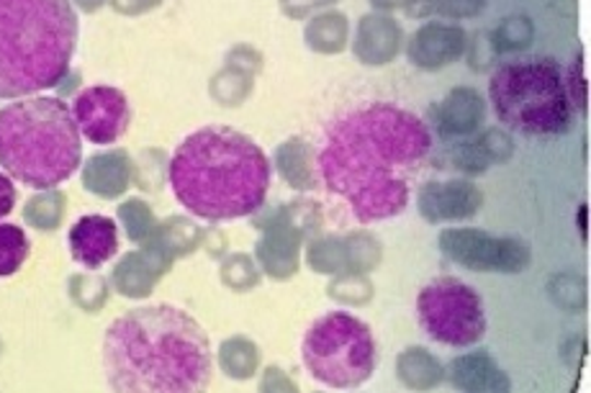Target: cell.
<instances>
[{"label": "cell", "mask_w": 591, "mask_h": 393, "mask_svg": "<svg viewBox=\"0 0 591 393\" xmlns=\"http://www.w3.org/2000/svg\"><path fill=\"white\" fill-rule=\"evenodd\" d=\"M78 44L72 0H0V98H26L70 75Z\"/></svg>", "instance_id": "4"}, {"label": "cell", "mask_w": 591, "mask_h": 393, "mask_svg": "<svg viewBox=\"0 0 591 393\" xmlns=\"http://www.w3.org/2000/svg\"><path fill=\"white\" fill-rule=\"evenodd\" d=\"M167 178L188 214L206 222H232L262 209L270 188V163L243 131L206 127L180 142Z\"/></svg>", "instance_id": "3"}, {"label": "cell", "mask_w": 591, "mask_h": 393, "mask_svg": "<svg viewBox=\"0 0 591 393\" xmlns=\"http://www.w3.org/2000/svg\"><path fill=\"white\" fill-rule=\"evenodd\" d=\"M440 250L448 260L476 273H522L530 265V247L515 237H492L481 229H442Z\"/></svg>", "instance_id": "9"}, {"label": "cell", "mask_w": 591, "mask_h": 393, "mask_svg": "<svg viewBox=\"0 0 591 393\" xmlns=\"http://www.w3.org/2000/svg\"><path fill=\"white\" fill-rule=\"evenodd\" d=\"M80 134L93 144H114L129 127V98L111 85H93L72 100Z\"/></svg>", "instance_id": "10"}, {"label": "cell", "mask_w": 591, "mask_h": 393, "mask_svg": "<svg viewBox=\"0 0 591 393\" xmlns=\"http://www.w3.org/2000/svg\"><path fill=\"white\" fill-rule=\"evenodd\" d=\"M484 206V195L471 180H433L417 193V209L425 222L445 224L476 216Z\"/></svg>", "instance_id": "11"}, {"label": "cell", "mask_w": 591, "mask_h": 393, "mask_svg": "<svg viewBox=\"0 0 591 393\" xmlns=\"http://www.w3.org/2000/svg\"><path fill=\"white\" fill-rule=\"evenodd\" d=\"M397 373L406 389H417V391L435 389V385H440L445 378L440 360H437L435 355L425 347L404 349L397 360Z\"/></svg>", "instance_id": "21"}, {"label": "cell", "mask_w": 591, "mask_h": 393, "mask_svg": "<svg viewBox=\"0 0 591 393\" xmlns=\"http://www.w3.org/2000/svg\"><path fill=\"white\" fill-rule=\"evenodd\" d=\"M433 152L427 123L406 108L370 104L342 116L327 131L317 167L327 191L347 203L360 224L399 216L412 180Z\"/></svg>", "instance_id": "1"}, {"label": "cell", "mask_w": 591, "mask_h": 393, "mask_svg": "<svg viewBox=\"0 0 591 393\" xmlns=\"http://www.w3.org/2000/svg\"><path fill=\"white\" fill-rule=\"evenodd\" d=\"M304 39L314 52H322V55L345 52L350 44L347 16L340 11L319 13V16H314L309 24H306Z\"/></svg>", "instance_id": "20"}, {"label": "cell", "mask_w": 591, "mask_h": 393, "mask_svg": "<svg viewBox=\"0 0 591 393\" xmlns=\"http://www.w3.org/2000/svg\"><path fill=\"white\" fill-rule=\"evenodd\" d=\"M515 155L512 136L505 129H486L476 140L452 144L450 163L469 175H481L496 163H507Z\"/></svg>", "instance_id": "16"}, {"label": "cell", "mask_w": 591, "mask_h": 393, "mask_svg": "<svg viewBox=\"0 0 591 393\" xmlns=\"http://www.w3.org/2000/svg\"><path fill=\"white\" fill-rule=\"evenodd\" d=\"M275 167L283 175V180L296 188V191H311L317 188V175L311 165V150L304 140H288L275 150Z\"/></svg>", "instance_id": "22"}, {"label": "cell", "mask_w": 591, "mask_h": 393, "mask_svg": "<svg viewBox=\"0 0 591 393\" xmlns=\"http://www.w3.org/2000/svg\"><path fill=\"white\" fill-rule=\"evenodd\" d=\"M564 83H566L568 104H571V108H576V111L587 114V78H583V57L581 55L571 62L568 80H564Z\"/></svg>", "instance_id": "33"}, {"label": "cell", "mask_w": 591, "mask_h": 393, "mask_svg": "<svg viewBox=\"0 0 591 393\" xmlns=\"http://www.w3.org/2000/svg\"><path fill=\"white\" fill-rule=\"evenodd\" d=\"M347 252H350L347 273H368L381 262V245H378V239L363 235V231H355V235L347 237Z\"/></svg>", "instance_id": "30"}, {"label": "cell", "mask_w": 591, "mask_h": 393, "mask_svg": "<svg viewBox=\"0 0 591 393\" xmlns=\"http://www.w3.org/2000/svg\"><path fill=\"white\" fill-rule=\"evenodd\" d=\"M98 3H101V0H80V5H85L87 11H91V9H96Z\"/></svg>", "instance_id": "39"}, {"label": "cell", "mask_w": 591, "mask_h": 393, "mask_svg": "<svg viewBox=\"0 0 591 393\" xmlns=\"http://www.w3.org/2000/svg\"><path fill=\"white\" fill-rule=\"evenodd\" d=\"M119 250V227L114 218L91 214L78 218L70 229V252L85 267H101Z\"/></svg>", "instance_id": "14"}, {"label": "cell", "mask_w": 591, "mask_h": 393, "mask_svg": "<svg viewBox=\"0 0 591 393\" xmlns=\"http://www.w3.org/2000/svg\"><path fill=\"white\" fill-rule=\"evenodd\" d=\"M16 206V186L9 175L0 172V218H5Z\"/></svg>", "instance_id": "35"}, {"label": "cell", "mask_w": 591, "mask_h": 393, "mask_svg": "<svg viewBox=\"0 0 591 393\" xmlns=\"http://www.w3.org/2000/svg\"><path fill=\"white\" fill-rule=\"evenodd\" d=\"M488 98L499 121L520 134L553 136L571 127L564 72L553 60L501 64L488 83Z\"/></svg>", "instance_id": "6"}, {"label": "cell", "mask_w": 591, "mask_h": 393, "mask_svg": "<svg viewBox=\"0 0 591 393\" xmlns=\"http://www.w3.org/2000/svg\"><path fill=\"white\" fill-rule=\"evenodd\" d=\"M469 47V34L458 24H425L406 44V57L419 70H442L458 62Z\"/></svg>", "instance_id": "12"}, {"label": "cell", "mask_w": 591, "mask_h": 393, "mask_svg": "<svg viewBox=\"0 0 591 393\" xmlns=\"http://www.w3.org/2000/svg\"><path fill=\"white\" fill-rule=\"evenodd\" d=\"M551 298L558 306H564L566 311H576L581 314L583 306H587V283L581 275L564 273L558 278L551 281Z\"/></svg>", "instance_id": "29"}, {"label": "cell", "mask_w": 591, "mask_h": 393, "mask_svg": "<svg viewBox=\"0 0 591 393\" xmlns=\"http://www.w3.org/2000/svg\"><path fill=\"white\" fill-rule=\"evenodd\" d=\"M104 370L119 393H196L209 389L214 360L206 332L175 306H140L104 337Z\"/></svg>", "instance_id": "2"}, {"label": "cell", "mask_w": 591, "mask_h": 393, "mask_svg": "<svg viewBox=\"0 0 591 393\" xmlns=\"http://www.w3.org/2000/svg\"><path fill=\"white\" fill-rule=\"evenodd\" d=\"M302 358L314 381L330 389H355L376 373L378 345L366 322L347 311H332L304 334Z\"/></svg>", "instance_id": "7"}, {"label": "cell", "mask_w": 591, "mask_h": 393, "mask_svg": "<svg viewBox=\"0 0 591 393\" xmlns=\"http://www.w3.org/2000/svg\"><path fill=\"white\" fill-rule=\"evenodd\" d=\"M131 180V159L121 150L101 152L91 157L83 167V183L91 193L116 199L129 188Z\"/></svg>", "instance_id": "18"}, {"label": "cell", "mask_w": 591, "mask_h": 393, "mask_svg": "<svg viewBox=\"0 0 591 393\" xmlns=\"http://www.w3.org/2000/svg\"><path fill=\"white\" fill-rule=\"evenodd\" d=\"M24 214L26 222L34 224V227L55 229L64 214V195L52 191V188H47V191L34 195V199L26 203Z\"/></svg>", "instance_id": "27"}, {"label": "cell", "mask_w": 591, "mask_h": 393, "mask_svg": "<svg viewBox=\"0 0 591 393\" xmlns=\"http://www.w3.org/2000/svg\"><path fill=\"white\" fill-rule=\"evenodd\" d=\"M330 290V296L334 298V301H342V303H368L370 298H374V286L363 278V273H340L334 275L332 286L327 288Z\"/></svg>", "instance_id": "31"}, {"label": "cell", "mask_w": 591, "mask_h": 393, "mask_svg": "<svg viewBox=\"0 0 591 393\" xmlns=\"http://www.w3.org/2000/svg\"><path fill=\"white\" fill-rule=\"evenodd\" d=\"M298 250H302V231L288 227V224H279L262 239L258 254L270 275L288 278L298 267Z\"/></svg>", "instance_id": "19"}, {"label": "cell", "mask_w": 591, "mask_h": 393, "mask_svg": "<svg viewBox=\"0 0 591 393\" xmlns=\"http://www.w3.org/2000/svg\"><path fill=\"white\" fill-rule=\"evenodd\" d=\"M429 119L445 140L471 136L481 131L486 121V100L473 87H452L440 104L429 111Z\"/></svg>", "instance_id": "13"}, {"label": "cell", "mask_w": 591, "mask_h": 393, "mask_svg": "<svg viewBox=\"0 0 591 393\" xmlns=\"http://www.w3.org/2000/svg\"><path fill=\"white\" fill-rule=\"evenodd\" d=\"M581 235L587 237V209H581Z\"/></svg>", "instance_id": "40"}, {"label": "cell", "mask_w": 591, "mask_h": 393, "mask_svg": "<svg viewBox=\"0 0 591 393\" xmlns=\"http://www.w3.org/2000/svg\"><path fill=\"white\" fill-rule=\"evenodd\" d=\"M401 9H404L409 19H427L435 13L437 0H404V3H401Z\"/></svg>", "instance_id": "36"}, {"label": "cell", "mask_w": 591, "mask_h": 393, "mask_svg": "<svg viewBox=\"0 0 591 393\" xmlns=\"http://www.w3.org/2000/svg\"><path fill=\"white\" fill-rule=\"evenodd\" d=\"M159 267H152V260H144L140 254H129L127 260L119 262L114 281L121 294L127 296H144L150 294L152 283L157 281Z\"/></svg>", "instance_id": "23"}, {"label": "cell", "mask_w": 591, "mask_h": 393, "mask_svg": "<svg viewBox=\"0 0 591 393\" xmlns=\"http://www.w3.org/2000/svg\"><path fill=\"white\" fill-rule=\"evenodd\" d=\"M486 9V0H437L435 13L445 19H473Z\"/></svg>", "instance_id": "34"}, {"label": "cell", "mask_w": 591, "mask_h": 393, "mask_svg": "<svg viewBox=\"0 0 591 393\" xmlns=\"http://www.w3.org/2000/svg\"><path fill=\"white\" fill-rule=\"evenodd\" d=\"M535 39V26L528 16H509L492 34V49L496 55H512L528 49Z\"/></svg>", "instance_id": "26"}, {"label": "cell", "mask_w": 591, "mask_h": 393, "mask_svg": "<svg viewBox=\"0 0 591 393\" xmlns=\"http://www.w3.org/2000/svg\"><path fill=\"white\" fill-rule=\"evenodd\" d=\"M450 383L469 393H507L512 389L505 370L484 353L461 355L450 362Z\"/></svg>", "instance_id": "17"}, {"label": "cell", "mask_w": 591, "mask_h": 393, "mask_svg": "<svg viewBox=\"0 0 591 393\" xmlns=\"http://www.w3.org/2000/svg\"><path fill=\"white\" fill-rule=\"evenodd\" d=\"M401 3H404V0H370V5H374L378 13L397 11V9H401Z\"/></svg>", "instance_id": "38"}, {"label": "cell", "mask_w": 591, "mask_h": 393, "mask_svg": "<svg viewBox=\"0 0 591 393\" xmlns=\"http://www.w3.org/2000/svg\"><path fill=\"white\" fill-rule=\"evenodd\" d=\"M309 265L317 273H324V275L347 273L350 271L347 237L317 239V242L309 247Z\"/></svg>", "instance_id": "24"}, {"label": "cell", "mask_w": 591, "mask_h": 393, "mask_svg": "<svg viewBox=\"0 0 591 393\" xmlns=\"http://www.w3.org/2000/svg\"><path fill=\"white\" fill-rule=\"evenodd\" d=\"M417 319L427 337L448 347H471L486 334V309L469 283L429 281L417 296Z\"/></svg>", "instance_id": "8"}, {"label": "cell", "mask_w": 591, "mask_h": 393, "mask_svg": "<svg viewBox=\"0 0 591 393\" xmlns=\"http://www.w3.org/2000/svg\"><path fill=\"white\" fill-rule=\"evenodd\" d=\"M83 140L72 108L60 98H21L0 108V167L32 188H55L72 178Z\"/></svg>", "instance_id": "5"}, {"label": "cell", "mask_w": 591, "mask_h": 393, "mask_svg": "<svg viewBox=\"0 0 591 393\" xmlns=\"http://www.w3.org/2000/svg\"><path fill=\"white\" fill-rule=\"evenodd\" d=\"M401 41H404V34L397 21L386 13H368L357 24L353 52L368 68H383L399 55Z\"/></svg>", "instance_id": "15"}, {"label": "cell", "mask_w": 591, "mask_h": 393, "mask_svg": "<svg viewBox=\"0 0 591 393\" xmlns=\"http://www.w3.org/2000/svg\"><path fill=\"white\" fill-rule=\"evenodd\" d=\"M332 3H338V0H302V3H298L296 9H291V13H294V16H304L306 11L322 9V5H332Z\"/></svg>", "instance_id": "37"}, {"label": "cell", "mask_w": 591, "mask_h": 393, "mask_svg": "<svg viewBox=\"0 0 591 393\" xmlns=\"http://www.w3.org/2000/svg\"><path fill=\"white\" fill-rule=\"evenodd\" d=\"M222 366L229 376L250 378L258 368V349L245 340H232L222 347Z\"/></svg>", "instance_id": "28"}, {"label": "cell", "mask_w": 591, "mask_h": 393, "mask_svg": "<svg viewBox=\"0 0 591 393\" xmlns=\"http://www.w3.org/2000/svg\"><path fill=\"white\" fill-rule=\"evenodd\" d=\"M32 245L26 231L16 224H0V278L19 273L21 265L28 260Z\"/></svg>", "instance_id": "25"}, {"label": "cell", "mask_w": 591, "mask_h": 393, "mask_svg": "<svg viewBox=\"0 0 591 393\" xmlns=\"http://www.w3.org/2000/svg\"><path fill=\"white\" fill-rule=\"evenodd\" d=\"M123 227L129 229L131 239H144L150 235L152 224H155V218H152L150 206H144L142 201H129L127 206L119 209Z\"/></svg>", "instance_id": "32"}]
</instances>
